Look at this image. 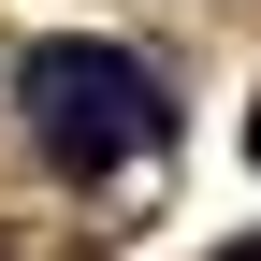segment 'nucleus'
I'll use <instances>...</instances> for the list:
<instances>
[{
	"instance_id": "2",
	"label": "nucleus",
	"mask_w": 261,
	"mask_h": 261,
	"mask_svg": "<svg viewBox=\"0 0 261 261\" xmlns=\"http://www.w3.org/2000/svg\"><path fill=\"white\" fill-rule=\"evenodd\" d=\"M247 160H261V102H247Z\"/></svg>"
},
{
	"instance_id": "3",
	"label": "nucleus",
	"mask_w": 261,
	"mask_h": 261,
	"mask_svg": "<svg viewBox=\"0 0 261 261\" xmlns=\"http://www.w3.org/2000/svg\"><path fill=\"white\" fill-rule=\"evenodd\" d=\"M218 261H261V232H247V247H218Z\"/></svg>"
},
{
	"instance_id": "1",
	"label": "nucleus",
	"mask_w": 261,
	"mask_h": 261,
	"mask_svg": "<svg viewBox=\"0 0 261 261\" xmlns=\"http://www.w3.org/2000/svg\"><path fill=\"white\" fill-rule=\"evenodd\" d=\"M15 102H29V145H44L73 189H102L130 145H160V130H174L160 73H145L130 44H102V29H44V44L15 58Z\"/></svg>"
}]
</instances>
